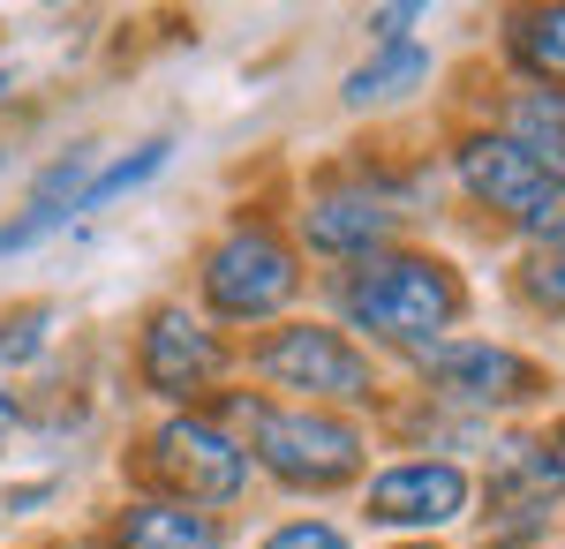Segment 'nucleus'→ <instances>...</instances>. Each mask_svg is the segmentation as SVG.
Segmentation results:
<instances>
[{
    "instance_id": "16",
    "label": "nucleus",
    "mask_w": 565,
    "mask_h": 549,
    "mask_svg": "<svg viewBox=\"0 0 565 549\" xmlns=\"http://www.w3.org/2000/svg\"><path fill=\"white\" fill-rule=\"evenodd\" d=\"M521 287H527V301H535V309L565 316V241H551V249H535V256H527Z\"/></svg>"
},
{
    "instance_id": "13",
    "label": "nucleus",
    "mask_w": 565,
    "mask_h": 549,
    "mask_svg": "<svg viewBox=\"0 0 565 549\" xmlns=\"http://www.w3.org/2000/svg\"><path fill=\"white\" fill-rule=\"evenodd\" d=\"M513 143H521L527 159H543V166L565 173V90H521L513 98Z\"/></svg>"
},
{
    "instance_id": "6",
    "label": "nucleus",
    "mask_w": 565,
    "mask_h": 549,
    "mask_svg": "<svg viewBox=\"0 0 565 549\" xmlns=\"http://www.w3.org/2000/svg\"><path fill=\"white\" fill-rule=\"evenodd\" d=\"M423 369L460 407H521L543 391V369L513 346H490V338H437V346H423Z\"/></svg>"
},
{
    "instance_id": "3",
    "label": "nucleus",
    "mask_w": 565,
    "mask_h": 549,
    "mask_svg": "<svg viewBox=\"0 0 565 549\" xmlns=\"http://www.w3.org/2000/svg\"><path fill=\"white\" fill-rule=\"evenodd\" d=\"M295 287H302L295 249H287L271 226H234V234L204 256V301H212L218 316H234V324L279 316V309L295 301Z\"/></svg>"
},
{
    "instance_id": "21",
    "label": "nucleus",
    "mask_w": 565,
    "mask_h": 549,
    "mask_svg": "<svg viewBox=\"0 0 565 549\" xmlns=\"http://www.w3.org/2000/svg\"><path fill=\"white\" fill-rule=\"evenodd\" d=\"M407 549H430V542H407Z\"/></svg>"
},
{
    "instance_id": "2",
    "label": "nucleus",
    "mask_w": 565,
    "mask_h": 549,
    "mask_svg": "<svg viewBox=\"0 0 565 549\" xmlns=\"http://www.w3.org/2000/svg\"><path fill=\"white\" fill-rule=\"evenodd\" d=\"M460 181L476 189V204H490L505 226H521L535 249L565 241V173L543 166V159H527L513 136H476V143H460Z\"/></svg>"
},
{
    "instance_id": "1",
    "label": "nucleus",
    "mask_w": 565,
    "mask_h": 549,
    "mask_svg": "<svg viewBox=\"0 0 565 549\" xmlns=\"http://www.w3.org/2000/svg\"><path fill=\"white\" fill-rule=\"evenodd\" d=\"M340 309L377 338L437 346V332L460 316V279L437 256H362L340 279Z\"/></svg>"
},
{
    "instance_id": "4",
    "label": "nucleus",
    "mask_w": 565,
    "mask_h": 549,
    "mask_svg": "<svg viewBox=\"0 0 565 549\" xmlns=\"http://www.w3.org/2000/svg\"><path fill=\"white\" fill-rule=\"evenodd\" d=\"M257 460L287 489H332L362 466V429L317 407H257Z\"/></svg>"
},
{
    "instance_id": "10",
    "label": "nucleus",
    "mask_w": 565,
    "mask_h": 549,
    "mask_svg": "<svg viewBox=\"0 0 565 549\" xmlns=\"http://www.w3.org/2000/svg\"><path fill=\"white\" fill-rule=\"evenodd\" d=\"M392 226H399V212H392V196H377L370 181L324 189V196L302 212L309 249H324V256H377L392 241Z\"/></svg>"
},
{
    "instance_id": "8",
    "label": "nucleus",
    "mask_w": 565,
    "mask_h": 549,
    "mask_svg": "<svg viewBox=\"0 0 565 549\" xmlns=\"http://www.w3.org/2000/svg\"><path fill=\"white\" fill-rule=\"evenodd\" d=\"M468 512V474L445 460H407L370 482V519L385 527H452Z\"/></svg>"
},
{
    "instance_id": "14",
    "label": "nucleus",
    "mask_w": 565,
    "mask_h": 549,
    "mask_svg": "<svg viewBox=\"0 0 565 549\" xmlns=\"http://www.w3.org/2000/svg\"><path fill=\"white\" fill-rule=\"evenodd\" d=\"M513 45H521V61L535 68V76H558L565 84V8H535V15H521Z\"/></svg>"
},
{
    "instance_id": "5",
    "label": "nucleus",
    "mask_w": 565,
    "mask_h": 549,
    "mask_svg": "<svg viewBox=\"0 0 565 549\" xmlns=\"http://www.w3.org/2000/svg\"><path fill=\"white\" fill-rule=\"evenodd\" d=\"M257 377H271L279 391H309V399H370L377 377L340 332L324 324H287L257 346Z\"/></svg>"
},
{
    "instance_id": "17",
    "label": "nucleus",
    "mask_w": 565,
    "mask_h": 549,
    "mask_svg": "<svg viewBox=\"0 0 565 549\" xmlns=\"http://www.w3.org/2000/svg\"><path fill=\"white\" fill-rule=\"evenodd\" d=\"M264 549H348L340 527H324V519H295V527H279Z\"/></svg>"
},
{
    "instance_id": "20",
    "label": "nucleus",
    "mask_w": 565,
    "mask_h": 549,
    "mask_svg": "<svg viewBox=\"0 0 565 549\" xmlns=\"http://www.w3.org/2000/svg\"><path fill=\"white\" fill-rule=\"evenodd\" d=\"M8 429H15V407H8V391H0V444H8Z\"/></svg>"
},
{
    "instance_id": "18",
    "label": "nucleus",
    "mask_w": 565,
    "mask_h": 549,
    "mask_svg": "<svg viewBox=\"0 0 565 549\" xmlns=\"http://www.w3.org/2000/svg\"><path fill=\"white\" fill-rule=\"evenodd\" d=\"M39 324H45V309L15 316V338H0V362H23V354H39Z\"/></svg>"
},
{
    "instance_id": "19",
    "label": "nucleus",
    "mask_w": 565,
    "mask_h": 549,
    "mask_svg": "<svg viewBox=\"0 0 565 549\" xmlns=\"http://www.w3.org/2000/svg\"><path fill=\"white\" fill-rule=\"evenodd\" d=\"M543 452H551V466H558V474H565V422L551 429V444H543Z\"/></svg>"
},
{
    "instance_id": "12",
    "label": "nucleus",
    "mask_w": 565,
    "mask_h": 549,
    "mask_svg": "<svg viewBox=\"0 0 565 549\" xmlns=\"http://www.w3.org/2000/svg\"><path fill=\"white\" fill-rule=\"evenodd\" d=\"M423 84H430V53L399 39L348 76V106H392V98H407V90H423Z\"/></svg>"
},
{
    "instance_id": "15",
    "label": "nucleus",
    "mask_w": 565,
    "mask_h": 549,
    "mask_svg": "<svg viewBox=\"0 0 565 549\" xmlns=\"http://www.w3.org/2000/svg\"><path fill=\"white\" fill-rule=\"evenodd\" d=\"M167 151H174V143H143L136 159H121V166H106V173H90V189L76 196V218L98 212V204H114V196H129L136 181H151V173L167 166Z\"/></svg>"
},
{
    "instance_id": "7",
    "label": "nucleus",
    "mask_w": 565,
    "mask_h": 549,
    "mask_svg": "<svg viewBox=\"0 0 565 549\" xmlns=\"http://www.w3.org/2000/svg\"><path fill=\"white\" fill-rule=\"evenodd\" d=\"M151 452H159V474L174 482L189 505H226V497H242V482H249V452H242L226 429L196 422V415H174V422L151 437Z\"/></svg>"
},
{
    "instance_id": "11",
    "label": "nucleus",
    "mask_w": 565,
    "mask_h": 549,
    "mask_svg": "<svg viewBox=\"0 0 565 549\" xmlns=\"http://www.w3.org/2000/svg\"><path fill=\"white\" fill-rule=\"evenodd\" d=\"M121 549H218V519L196 505H136L121 519Z\"/></svg>"
},
{
    "instance_id": "9",
    "label": "nucleus",
    "mask_w": 565,
    "mask_h": 549,
    "mask_svg": "<svg viewBox=\"0 0 565 549\" xmlns=\"http://www.w3.org/2000/svg\"><path fill=\"white\" fill-rule=\"evenodd\" d=\"M136 369H143V384H151L159 399H189V391H204V384L218 377V338L204 332L189 309H159L151 332H143Z\"/></svg>"
}]
</instances>
